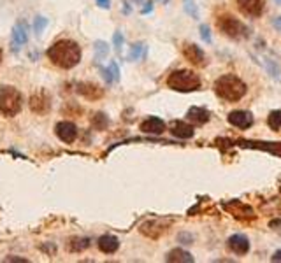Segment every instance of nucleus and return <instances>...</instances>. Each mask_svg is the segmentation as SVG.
<instances>
[{
  "label": "nucleus",
  "mask_w": 281,
  "mask_h": 263,
  "mask_svg": "<svg viewBox=\"0 0 281 263\" xmlns=\"http://www.w3.org/2000/svg\"><path fill=\"white\" fill-rule=\"evenodd\" d=\"M264 65L265 69L269 71V74L273 75L274 79H281V71H280V65L274 62L273 58H264Z\"/></svg>",
  "instance_id": "nucleus-22"
},
{
  "label": "nucleus",
  "mask_w": 281,
  "mask_h": 263,
  "mask_svg": "<svg viewBox=\"0 0 281 263\" xmlns=\"http://www.w3.org/2000/svg\"><path fill=\"white\" fill-rule=\"evenodd\" d=\"M92 125L95 130H105L109 126V118L105 116L104 113H97L92 120Z\"/></svg>",
  "instance_id": "nucleus-21"
},
{
  "label": "nucleus",
  "mask_w": 281,
  "mask_h": 263,
  "mask_svg": "<svg viewBox=\"0 0 281 263\" xmlns=\"http://www.w3.org/2000/svg\"><path fill=\"white\" fill-rule=\"evenodd\" d=\"M267 125L276 132H281V111H273L267 118Z\"/></svg>",
  "instance_id": "nucleus-23"
},
{
  "label": "nucleus",
  "mask_w": 281,
  "mask_h": 263,
  "mask_svg": "<svg viewBox=\"0 0 281 263\" xmlns=\"http://www.w3.org/2000/svg\"><path fill=\"white\" fill-rule=\"evenodd\" d=\"M167 86L176 90V92H195L201 86V77L195 72L181 69V71H174L169 75Z\"/></svg>",
  "instance_id": "nucleus-3"
},
{
  "label": "nucleus",
  "mask_w": 281,
  "mask_h": 263,
  "mask_svg": "<svg viewBox=\"0 0 281 263\" xmlns=\"http://www.w3.org/2000/svg\"><path fill=\"white\" fill-rule=\"evenodd\" d=\"M118 247H120V240H118V237H114V235H102L101 239H99V249L102 251V253H105V255H113V253H116Z\"/></svg>",
  "instance_id": "nucleus-15"
},
{
  "label": "nucleus",
  "mask_w": 281,
  "mask_h": 263,
  "mask_svg": "<svg viewBox=\"0 0 281 263\" xmlns=\"http://www.w3.org/2000/svg\"><path fill=\"white\" fill-rule=\"evenodd\" d=\"M67 247L71 253H81V251L90 247V239H72L71 242L67 244Z\"/></svg>",
  "instance_id": "nucleus-19"
},
{
  "label": "nucleus",
  "mask_w": 281,
  "mask_h": 263,
  "mask_svg": "<svg viewBox=\"0 0 281 263\" xmlns=\"http://www.w3.org/2000/svg\"><path fill=\"white\" fill-rule=\"evenodd\" d=\"M183 56H185L192 65H195V67H204V65H206V54H204V51H202L201 46H197V44L186 42L185 46H183Z\"/></svg>",
  "instance_id": "nucleus-7"
},
{
  "label": "nucleus",
  "mask_w": 281,
  "mask_h": 263,
  "mask_svg": "<svg viewBox=\"0 0 281 263\" xmlns=\"http://www.w3.org/2000/svg\"><path fill=\"white\" fill-rule=\"evenodd\" d=\"M201 37H202V41H206V44H211V42H213V39H211L209 26H207V25H201Z\"/></svg>",
  "instance_id": "nucleus-29"
},
{
  "label": "nucleus",
  "mask_w": 281,
  "mask_h": 263,
  "mask_svg": "<svg viewBox=\"0 0 281 263\" xmlns=\"http://www.w3.org/2000/svg\"><path fill=\"white\" fill-rule=\"evenodd\" d=\"M28 104H30V109H32V113L42 116V114H46L51 111V95L46 90H39V92H35L34 95L30 96Z\"/></svg>",
  "instance_id": "nucleus-6"
},
{
  "label": "nucleus",
  "mask_w": 281,
  "mask_h": 263,
  "mask_svg": "<svg viewBox=\"0 0 281 263\" xmlns=\"http://www.w3.org/2000/svg\"><path fill=\"white\" fill-rule=\"evenodd\" d=\"M2 54L4 53H2V49H0V63H2Z\"/></svg>",
  "instance_id": "nucleus-36"
},
{
  "label": "nucleus",
  "mask_w": 281,
  "mask_h": 263,
  "mask_svg": "<svg viewBox=\"0 0 281 263\" xmlns=\"http://www.w3.org/2000/svg\"><path fill=\"white\" fill-rule=\"evenodd\" d=\"M273 25L276 26V28H280V30H281V16H280V18H276V20L273 21Z\"/></svg>",
  "instance_id": "nucleus-35"
},
{
  "label": "nucleus",
  "mask_w": 281,
  "mask_h": 263,
  "mask_svg": "<svg viewBox=\"0 0 281 263\" xmlns=\"http://www.w3.org/2000/svg\"><path fill=\"white\" fill-rule=\"evenodd\" d=\"M227 246H229V249H230L232 253L243 256V255H246L248 251H250V240H248L244 235L235 234V235H232V237H229V240H227Z\"/></svg>",
  "instance_id": "nucleus-13"
},
{
  "label": "nucleus",
  "mask_w": 281,
  "mask_h": 263,
  "mask_svg": "<svg viewBox=\"0 0 281 263\" xmlns=\"http://www.w3.org/2000/svg\"><path fill=\"white\" fill-rule=\"evenodd\" d=\"M11 42H13V51H20V48L28 42V23L26 21H20L14 25Z\"/></svg>",
  "instance_id": "nucleus-10"
},
{
  "label": "nucleus",
  "mask_w": 281,
  "mask_h": 263,
  "mask_svg": "<svg viewBox=\"0 0 281 263\" xmlns=\"http://www.w3.org/2000/svg\"><path fill=\"white\" fill-rule=\"evenodd\" d=\"M107 71H109V74H111V77H113L114 83H118V81H120V67H118V63L111 62L109 67H107Z\"/></svg>",
  "instance_id": "nucleus-27"
},
{
  "label": "nucleus",
  "mask_w": 281,
  "mask_h": 263,
  "mask_svg": "<svg viewBox=\"0 0 281 263\" xmlns=\"http://www.w3.org/2000/svg\"><path fill=\"white\" fill-rule=\"evenodd\" d=\"M216 25H218V28L222 30L227 37L235 39V41L250 37V30H248V26L244 25L241 20L230 16V14H223V16H220Z\"/></svg>",
  "instance_id": "nucleus-5"
},
{
  "label": "nucleus",
  "mask_w": 281,
  "mask_h": 263,
  "mask_svg": "<svg viewBox=\"0 0 281 263\" xmlns=\"http://www.w3.org/2000/svg\"><path fill=\"white\" fill-rule=\"evenodd\" d=\"M178 240H179L181 244H192L193 237L190 234H179L178 235Z\"/></svg>",
  "instance_id": "nucleus-30"
},
{
  "label": "nucleus",
  "mask_w": 281,
  "mask_h": 263,
  "mask_svg": "<svg viewBox=\"0 0 281 263\" xmlns=\"http://www.w3.org/2000/svg\"><path fill=\"white\" fill-rule=\"evenodd\" d=\"M273 262H281V249H278L273 255Z\"/></svg>",
  "instance_id": "nucleus-34"
},
{
  "label": "nucleus",
  "mask_w": 281,
  "mask_h": 263,
  "mask_svg": "<svg viewBox=\"0 0 281 263\" xmlns=\"http://www.w3.org/2000/svg\"><path fill=\"white\" fill-rule=\"evenodd\" d=\"M151 11H153V2L150 0V2H146V5L143 7V11H141V13H143V14H150Z\"/></svg>",
  "instance_id": "nucleus-32"
},
{
  "label": "nucleus",
  "mask_w": 281,
  "mask_h": 263,
  "mask_svg": "<svg viewBox=\"0 0 281 263\" xmlns=\"http://www.w3.org/2000/svg\"><path fill=\"white\" fill-rule=\"evenodd\" d=\"M23 105V96L14 86L0 88V114L7 118L16 116Z\"/></svg>",
  "instance_id": "nucleus-4"
},
{
  "label": "nucleus",
  "mask_w": 281,
  "mask_h": 263,
  "mask_svg": "<svg viewBox=\"0 0 281 263\" xmlns=\"http://www.w3.org/2000/svg\"><path fill=\"white\" fill-rule=\"evenodd\" d=\"M171 134L178 139H190L193 137V126L185 121H174L171 125Z\"/></svg>",
  "instance_id": "nucleus-17"
},
{
  "label": "nucleus",
  "mask_w": 281,
  "mask_h": 263,
  "mask_svg": "<svg viewBox=\"0 0 281 263\" xmlns=\"http://www.w3.org/2000/svg\"><path fill=\"white\" fill-rule=\"evenodd\" d=\"M76 92L84 98H88V100H99V98L104 96V90L93 83H77L76 84Z\"/></svg>",
  "instance_id": "nucleus-11"
},
{
  "label": "nucleus",
  "mask_w": 281,
  "mask_h": 263,
  "mask_svg": "<svg viewBox=\"0 0 281 263\" xmlns=\"http://www.w3.org/2000/svg\"><path fill=\"white\" fill-rule=\"evenodd\" d=\"M113 44H114L116 53H122V48H123V34L122 32H116V34L113 35Z\"/></svg>",
  "instance_id": "nucleus-28"
},
{
  "label": "nucleus",
  "mask_w": 281,
  "mask_h": 263,
  "mask_svg": "<svg viewBox=\"0 0 281 263\" xmlns=\"http://www.w3.org/2000/svg\"><path fill=\"white\" fill-rule=\"evenodd\" d=\"M246 84L234 74H225L214 81V92L227 102H237L246 95Z\"/></svg>",
  "instance_id": "nucleus-2"
},
{
  "label": "nucleus",
  "mask_w": 281,
  "mask_h": 263,
  "mask_svg": "<svg viewBox=\"0 0 281 263\" xmlns=\"http://www.w3.org/2000/svg\"><path fill=\"white\" fill-rule=\"evenodd\" d=\"M237 7L244 16L258 18L264 13L265 2L264 0H237Z\"/></svg>",
  "instance_id": "nucleus-8"
},
{
  "label": "nucleus",
  "mask_w": 281,
  "mask_h": 263,
  "mask_svg": "<svg viewBox=\"0 0 281 263\" xmlns=\"http://www.w3.org/2000/svg\"><path fill=\"white\" fill-rule=\"evenodd\" d=\"M229 123L235 128H250L253 125V116L252 113H248V111H234V113L229 114Z\"/></svg>",
  "instance_id": "nucleus-12"
},
{
  "label": "nucleus",
  "mask_w": 281,
  "mask_h": 263,
  "mask_svg": "<svg viewBox=\"0 0 281 263\" xmlns=\"http://www.w3.org/2000/svg\"><path fill=\"white\" fill-rule=\"evenodd\" d=\"M46 54H48V58L51 60V63L60 69H72L81 62L79 44L71 41V39L56 41L53 46H50Z\"/></svg>",
  "instance_id": "nucleus-1"
},
{
  "label": "nucleus",
  "mask_w": 281,
  "mask_h": 263,
  "mask_svg": "<svg viewBox=\"0 0 281 263\" xmlns=\"http://www.w3.org/2000/svg\"><path fill=\"white\" fill-rule=\"evenodd\" d=\"M276 2H278V4H281V0H276Z\"/></svg>",
  "instance_id": "nucleus-37"
},
{
  "label": "nucleus",
  "mask_w": 281,
  "mask_h": 263,
  "mask_svg": "<svg viewBox=\"0 0 281 263\" xmlns=\"http://www.w3.org/2000/svg\"><path fill=\"white\" fill-rule=\"evenodd\" d=\"M93 48H95V60L105 58L107 53H109V46H107V42H104V41H97Z\"/></svg>",
  "instance_id": "nucleus-24"
},
{
  "label": "nucleus",
  "mask_w": 281,
  "mask_h": 263,
  "mask_svg": "<svg viewBox=\"0 0 281 263\" xmlns=\"http://www.w3.org/2000/svg\"><path fill=\"white\" fill-rule=\"evenodd\" d=\"M186 120L192 121L193 125H204L209 121V113L202 107H190L186 113Z\"/></svg>",
  "instance_id": "nucleus-16"
},
{
  "label": "nucleus",
  "mask_w": 281,
  "mask_h": 263,
  "mask_svg": "<svg viewBox=\"0 0 281 263\" xmlns=\"http://www.w3.org/2000/svg\"><path fill=\"white\" fill-rule=\"evenodd\" d=\"M139 58H146V48H144L143 42H135L134 46L128 51V60L130 62H135Z\"/></svg>",
  "instance_id": "nucleus-20"
},
{
  "label": "nucleus",
  "mask_w": 281,
  "mask_h": 263,
  "mask_svg": "<svg viewBox=\"0 0 281 263\" xmlns=\"http://www.w3.org/2000/svg\"><path fill=\"white\" fill-rule=\"evenodd\" d=\"M4 262H18V263H28V260L25 258H16V256H7Z\"/></svg>",
  "instance_id": "nucleus-31"
},
{
  "label": "nucleus",
  "mask_w": 281,
  "mask_h": 263,
  "mask_svg": "<svg viewBox=\"0 0 281 263\" xmlns=\"http://www.w3.org/2000/svg\"><path fill=\"white\" fill-rule=\"evenodd\" d=\"M55 134L65 144H71L77 139V126L72 121H60L55 125Z\"/></svg>",
  "instance_id": "nucleus-9"
},
{
  "label": "nucleus",
  "mask_w": 281,
  "mask_h": 263,
  "mask_svg": "<svg viewBox=\"0 0 281 263\" xmlns=\"http://www.w3.org/2000/svg\"><path fill=\"white\" fill-rule=\"evenodd\" d=\"M97 4L101 5L104 9H109L111 7V0H97Z\"/></svg>",
  "instance_id": "nucleus-33"
},
{
  "label": "nucleus",
  "mask_w": 281,
  "mask_h": 263,
  "mask_svg": "<svg viewBox=\"0 0 281 263\" xmlns=\"http://www.w3.org/2000/svg\"><path fill=\"white\" fill-rule=\"evenodd\" d=\"M165 128H167L165 121H164V120H160V118H156V116L148 118V120H144V121L141 123V130H143L144 134H150V135L164 134Z\"/></svg>",
  "instance_id": "nucleus-14"
},
{
  "label": "nucleus",
  "mask_w": 281,
  "mask_h": 263,
  "mask_svg": "<svg viewBox=\"0 0 281 263\" xmlns=\"http://www.w3.org/2000/svg\"><path fill=\"white\" fill-rule=\"evenodd\" d=\"M46 26H48V18L44 16H35L34 21H32V28H34L35 35H41L42 30L46 28Z\"/></svg>",
  "instance_id": "nucleus-26"
},
{
  "label": "nucleus",
  "mask_w": 281,
  "mask_h": 263,
  "mask_svg": "<svg viewBox=\"0 0 281 263\" xmlns=\"http://www.w3.org/2000/svg\"><path fill=\"white\" fill-rule=\"evenodd\" d=\"M165 262L169 263H193L195 260H193V256L190 255L188 251L185 249H172L167 253V256H165Z\"/></svg>",
  "instance_id": "nucleus-18"
},
{
  "label": "nucleus",
  "mask_w": 281,
  "mask_h": 263,
  "mask_svg": "<svg viewBox=\"0 0 281 263\" xmlns=\"http://www.w3.org/2000/svg\"><path fill=\"white\" fill-rule=\"evenodd\" d=\"M183 7H185V13L188 16H192L193 20H199V7L195 4V0H183Z\"/></svg>",
  "instance_id": "nucleus-25"
}]
</instances>
